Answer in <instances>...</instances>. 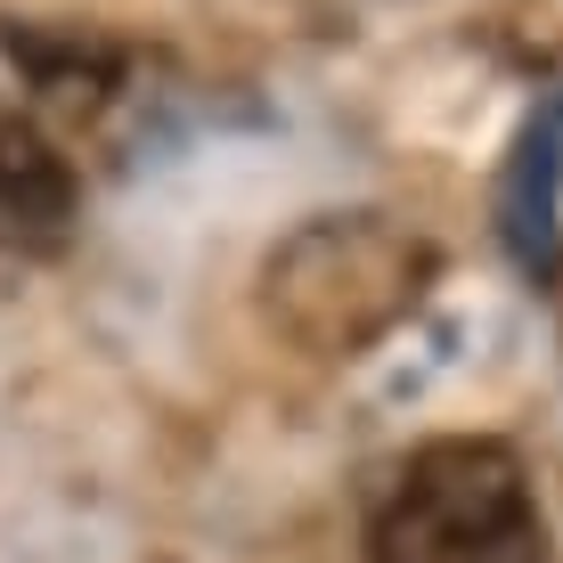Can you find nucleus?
I'll return each mask as SVG.
<instances>
[{
  "label": "nucleus",
  "instance_id": "obj_3",
  "mask_svg": "<svg viewBox=\"0 0 563 563\" xmlns=\"http://www.w3.org/2000/svg\"><path fill=\"white\" fill-rule=\"evenodd\" d=\"M131 66H140V57L123 42H107V33L0 16V114L49 131L57 147H66L74 131H99L107 114L131 99Z\"/></svg>",
  "mask_w": 563,
  "mask_h": 563
},
{
  "label": "nucleus",
  "instance_id": "obj_1",
  "mask_svg": "<svg viewBox=\"0 0 563 563\" xmlns=\"http://www.w3.org/2000/svg\"><path fill=\"white\" fill-rule=\"evenodd\" d=\"M367 563H548L531 465L490 433H441L367 507Z\"/></svg>",
  "mask_w": 563,
  "mask_h": 563
},
{
  "label": "nucleus",
  "instance_id": "obj_4",
  "mask_svg": "<svg viewBox=\"0 0 563 563\" xmlns=\"http://www.w3.org/2000/svg\"><path fill=\"white\" fill-rule=\"evenodd\" d=\"M82 229V164L49 131L0 114V245L9 254H57Z\"/></svg>",
  "mask_w": 563,
  "mask_h": 563
},
{
  "label": "nucleus",
  "instance_id": "obj_5",
  "mask_svg": "<svg viewBox=\"0 0 563 563\" xmlns=\"http://www.w3.org/2000/svg\"><path fill=\"white\" fill-rule=\"evenodd\" d=\"M498 238L531 278L563 269V99L522 123V140L498 172Z\"/></svg>",
  "mask_w": 563,
  "mask_h": 563
},
{
  "label": "nucleus",
  "instance_id": "obj_2",
  "mask_svg": "<svg viewBox=\"0 0 563 563\" xmlns=\"http://www.w3.org/2000/svg\"><path fill=\"white\" fill-rule=\"evenodd\" d=\"M433 286V245L400 229L393 212H319L262 262V310L278 335L319 360H352Z\"/></svg>",
  "mask_w": 563,
  "mask_h": 563
}]
</instances>
